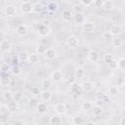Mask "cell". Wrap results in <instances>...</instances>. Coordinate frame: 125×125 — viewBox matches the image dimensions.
<instances>
[{"label": "cell", "mask_w": 125, "mask_h": 125, "mask_svg": "<svg viewBox=\"0 0 125 125\" xmlns=\"http://www.w3.org/2000/svg\"><path fill=\"white\" fill-rule=\"evenodd\" d=\"M20 10L23 14H30L33 12V5L28 1H23L20 5Z\"/></svg>", "instance_id": "cell-3"}, {"label": "cell", "mask_w": 125, "mask_h": 125, "mask_svg": "<svg viewBox=\"0 0 125 125\" xmlns=\"http://www.w3.org/2000/svg\"><path fill=\"white\" fill-rule=\"evenodd\" d=\"M40 98L43 102H49L52 98V93L49 90H42L41 94H40Z\"/></svg>", "instance_id": "cell-15"}, {"label": "cell", "mask_w": 125, "mask_h": 125, "mask_svg": "<svg viewBox=\"0 0 125 125\" xmlns=\"http://www.w3.org/2000/svg\"><path fill=\"white\" fill-rule=\"evenodd\" d=\"M109 31L114 35V36H117V35H120L121 34V26L119 24H112L110 27H109Z\"/></svg>", "instance_id": "cell-16"}, {"label": "cell", "mask_w": 125, "mask_h": 125, "mask_svg": "<svg viewBox=\"0 0 125 125\" xmlns=\"http://www.w3.org/2000/svg\"><path fill=\"white\" fill-rule=\"evenodd\" d=\"M65 43L70 48H76L79 45V40L75 35H69L65 39Z\"/></svg>", "instance_id": "cell-4"}, {"label": "cell", "mask_w": 125, "mask_h": 125, "mask_svg": "<svg viewBox=\"0 0 125 125\" xmlns=\"http://www.w3.org/2000/svg\"><path fill=\"white\" fill-rule=\"evenodd\" d=\"M82 29L84 32L87 33H92L95 30V23L92 21H85L82 24Z\"/></svg>", "instance_id": "cell-10"}, {"label": "cell", "mask_w": 125, "mask_h": 125, "mask_svg": "<svg viewBox=\"0 0 125 125\" xmlns=\"http://www.w3.org/2000/svg\"><path fill=\"white\" fill-rule=\"evenodd\" d=\"M103 3H104L103 0H94V5H95L97 8H102Z\"/></svg>", "instance_id": "cell-46"}, {"label": "cell", "mask_w": 125, "mask_h": 125, "mask_svg": "<svg viewBox=\"0 0 125 125\" xmlns=\"http://www.w3.org/2000/svg\"><path fill=\"white\" fill-rule=\"evenodd\" d=\"M85 76V69L83 67H78L75 69V72H74V77L76 79H82L83 77Z\"/></svg>", "instance_id": "cell-21"}, {"label": "cell", "mask_w": 125, "mask_h": 125, "mask_svg": "<svg viewBox=\"0 0 125 125\" xmlns=\"http://www.w3.org/2000/svg\"><path fill=\"white\" fill-rule=\"evenodd\" d=\"M0 68H1L2 72H7V71L11 70V68H12V67H11V66L8 64V62H2V63H1Z\"/></svg>", "instance_id": "cell-39"}, {"label": "cell", "mask_w": 125, "mask_h": 125, "mask_svg": "<svg viewBox=\"0 0 125 125\" xmlns=\"http://www.w3.org/2000/svg\"><path fill=\"white\" fill-rule=\"evenodd\" d=\"M93 112H94V114H95V115H100V114H102V112H103V109H102V105H98V104L94 105V109H93Z\"/></svg>", "instance_id": "cell-40"}, {"label": "cell", "mask_w": 125, "mask_h": 125, "mask_svg": "<svg viewBox=\"0 0 125 125\" xmlns=\"http://www.w3.org/2000/svg\"><path fill=\"white\" fill-rule=\"evenodd\" d=\"M11 72H12L13 75H15V76H19V75L21 73V67H20L19 65L15 64V65L12 66V68H11Z\"/></svg>", "instance_id": "cell-30"}, {"label": "cell", "mask_w": 125, "mask_h": 125, "mask_svg": "<svg viewBox=\"0 0 125 125\" xmlns=\"http://www.w3.org/2000/svg\"><path fill=\"white\" fill-rule=\"evenodd\" d=\"M44 56L48 60H53V59H55L57 57V51L55 49H53V48H48L47 51L45 52Z\"/></svg>", "instance_id": "cell-14"}, {"label": "cell", "mask_w": 125, "mask_h": 125, "mask_svg": "<svg viewBox=\"0 0 125 125\" xmlns=\"http://www.w3.org/2000/svg\"><path fill=\"white\" fill-rule=\"evenodd\" d=\"M80 3L85 7H89L94 3V0H80Z\"/></svg>", "instance_id": "cell-43"}, {"label": "cell", "mask_w": 125, "mask_h": 125, "mask_svg": "<svg viewBox=\"0 0 125 125\" xmlns=\"http://www.w3.org/2000/svg\"><path fill=\"white\" fill-rule=\"evenodd\" d=\"M36 110L40 114H45L47 112V104H45V102H40L36 107Z\"/></svg>", "instance_id": "cell-19"}, {"label": "cell", "mask_w": 125, "mask_h": 125, "mask_svg": "<svg viewBox=\"0 0 125 125\" xmlns=\"http://www.w3.org/2000/svg\"><path fill=\"white\" fill-rule=\"evenodd\" d=\"M99 53L96 50H90L87 54V59L91 62H97L99 61Z\"/></svg>", "instance_id": "cell-9"}, {"label": "cell", "mask_w": 125, "mask_h": 125, "mask_svg": "<svg viewBox=\"0 0 125 125\" xmlns=\"http://www.w3.org/2000/svg\"><path fill=\"white\" fill-rule=\"evenodd\" d=\"M47 46L46 45H44V44H39V45H37V47H36V53L38 54V55H44L45 54V52L47 51Z\"/></svg>", "instance_id": "cell-27"}, {"label": "cell", "mask_w": 125, "mask_h": 125, "mask_svg": "<svg viewBox=\"0 0 125 125\" xmlns=\"http://www.w3.org/2000/svg\"><path fill=\"white\" fill-rule=\"evenodd\" d=\"M62 118L58 115H54V116L50 117V119H49V123L51 125H60V124H62Z\"/></svg>", "instance_id": "cell-24"}, {"label": "cell", "mask_w": 125, "mask_h": 125, "mask_svg": "<svg viewBox=\"0 0 125 125\" xmlns=\"http://www.w3.org/2000/svg\"><path fill=\"white\" fill-rule=\"evenodd\" d=\"M13 98H14V94H12L11 91H5V92L3 93V99H4L6 102L12 100Z\"/></svg>", "instance_id": "cell-35"}, {"label": "cell", "mask_w": 125, "mask_h": 125, "mask_svg": "<svg viewBox=\"0 0 125 125\" xmlns=\"http://www.w3.org/2000/svg\"><path fill=\"white\" fill-rule=\"evenodd\" d=\"M6 109L10 113H15L19 110V104L16 100H10L6 103Z\"/></svg>", "instance_id": "cell-1"}, {"label": "cell", "mask_w": 125, "mask_h": 125, "mask_svg": "<svg viewBox=\"0 0 125 125\" xmlns=\"http://www.w3.org/2000/svg\"><path fill=\"white\" fill-rule=\"evenodd\" d=\"M108 65H109V68H111V69H116V68H118V66H117V61H115L114 59L108 63Z\"/></svg>", "instance_id": "cell-44"}, {"label": "cell", "mask_w": 125, "mask_h": 125, "mask_svg": "<svg viewBox=\"0 0 125 125\" xmlns=\"http://www.w3.org/2000/svg\"><path fill=\"white\" fill-rule=\"evenodd\" d=\"M16 33L19 36H21V37L25 36L28 33V27H27V25H25V24H20V25H18V27L16 29Z\"/></svg>", "instance_id": "cell-8"}, {"label": "cell", "mask_w": 125, "mask_h": 125, "mask_svg": "<svg viewBox=\"0 0 125 125\" xmlns=\"http://www.w3.org/2000/svg\"><path fill=\"white\" fill-rule=\"evenodd\" d=\"M111 45L115 48H119L123 45V40L120 38V37H113V39L111 40Z\"/></svg>", "instance_id": "cell-25"}, {"label": "cell", "mask_w": 125, "mask_h": 125, "mask_svg": "<svg viewBox=\"0 0 125 125\" xmlns=\"http://www.w3.org/2000/svg\"><path fill=\"white\" fill-rule=\"evenodd\" d=\"M42 9H43V6H42V4H40V3H36V4L33 5V12L38 13V12H41Z\"/></svg>", "instance_id": "cell-42"}, {"label": "cell", "mask_w": 125, "mask_h": 125, "mask_svg": "<svg viewBox=\"0 0 125 125\" xmlns=\"http://www.w3.org/2000/svg\"><path fill=\"white\" fill-rule=\"evenodd\" d=\"M114 8V3L111 0H104L102 6V9L104 11H110Z\"/></svg>", "instance_id": "cell-17"}, {"label": "cell", "mask_w": 125, "mask_h": 125, "mask_svg": "<svg viewBox=\"0 0 125 125\" xmlns=\"http://www.w3.org/2000/svg\"><path fill=\"white\" fill-rule=\"evenodd\" d=\"M4 13H5V15L7 17H13L17 13V8L14 5H7L4 8Z\"/></svg>", "instance_id": "cell-11"}, {"label": "cell", "mask_w": 125, "mask_h": 125, "mask_svg": "<svg viewBox=\"0 0 125 125\" xmlns=\"http://www.w3.org/2000/svg\"><path fill=\"white\" fill-rule=\"evenodd\" d=\"M117 66L119 69H125V58H119L118 59Z\"/></svg>", "instance_id": "cell-37"}, {"label": "cell", "mask_w": 125, "mask_h": 125, "mask_svg": "<svg viewBox=\"0 0 125 125\" xmlns=\"http://www.w3.org/2000/svg\"><path fill=\"white\" fill-rule=\"evenodd\" d=\"M108 92H109V95H110V96H112V97H116V96L118 95L119 90H118V88H117L116 86H111V87H109Z\"/></svg>", "instance_id": "cell-34"}, {"label": "cell", "mask_w": 125, "mask_h": 125, "mask_svg": "<svg viewBox=\"0 0 125 125\" xmlns=\"http://www.w3.org/2000/svg\"><path fill=\"white\" fill-rule=\"evenodd\" d=\"M119 124H120V125H125V117H122V118L119 120Z\"/></svg>", "instance_id": "cell-47"}, {"label": "cell", "mask_w": 125, "mask_h": 125, "mask_svg": "<svg viewBox=\"0 0 125 125\" xmlns=\"http://www.w3.org/2000/svg\"><path fill=\"white\" fill-rule=\"evenodd\" d=\"M54 109H55L56 113L59 114V115H64V114L66 113V110H67L66 105H65L63 103H58V104L54 106Z\"/></svg>", "instance_id": "cell-6"}, {"label": "cell", "mask_w": 125, "mask_h": 125, "mask_svg": "<svg viewBox=\"0 0 125 125\" xmlns=\"http://www.w3.org/2000/svg\"><path fill=\"white\" fill-rule=\"evenodd\" d=\"M93 107H94V104H93V103L90 102V101H84V102L81 104V108H82L84 111H89V110H91Z\"/></svg>", "instance_id": "cell-22"}, {"label": "cell", "mask_w": 125, "mask_h": 125, "mask_svg": "<svg viewBox=\"0 0 125 125\" xmlns=\"http://www.w3.org/2000/svg\"><path fill=\"white\" fill-rule=\"evenodd\" d=\"M0 49H1V51H2L3 53H8V52H10L11 49H12V44H11V42H10L9 40H7V39H3V40L1 41V43H0Z\"/></svg>", "instance_id": "cell-7"}, {"label": "cell", "mask_w": 125, "mask_h": 125, "mask_svg": "<svg viewBox=\"0 0 125 125\" xmlns=\"http://www.w3.org/2000/svg\"><path fill=\"white\" fill-rule=\"evenodd\" d=\"M47 10L49 11V12H56L57 10H58V4L56 3V2H54V1H51V2H49L48 3V5H47Z\"/></svg>", "instance_id": "cell-29"}, {"label": "cell", "mask_w": 125, "mask_h": 125, "mask_svg": "<svg viewBox=\"0 0 125 125\" xmlns=\"http://www.w3.org/2000/svg\"><path fill=\"white\" fill-rule=\"evenodd\" d=\"M28 62L30 63H37L39 62V56L37 53H31L30 55H28V60H27Z\"/></svg>", "instance_id": "cell-23"}, {"label": "cell", "mask_w": 125, "mask_h": 125, "mask_svg": "<svg viewBox=\"0 0 125 125\" xmlns=\"http://www.w3.org/2000/svg\"><path fill=\"white\" fill-rule=\"evenodd\" d=\"M37 31H38L39 36H41V37H47V36L50 35L52 29L47 24H40L38 26V28H37Z\"/></svg>", "instance_id": "cell-2"}, {"label": "cell", "mask_w": 125, "mask_h": 125, "mask_svg": "<svg viewBox=\"0 0 125 125\" xmlns=\"http://www.w3.org/2000/svg\"><path fill=\"white\" fill-rule=\"evenodd\" d=\"M102 36H103V38H104V39H105V40H112V39H113V37H114V35H113L109 30L104 31V32H103V34H102Z\"/></svg>", "instance_id": "cell-32"}, {"label": "cell", "mask_w": 125, "mask_h": 125, "mask_svg": "<svg viewBox=\"0 0 125 125\" xmlns=\"http://www.w3.org/2000/svg\"><path fill=\"white\" fill-rule=\"evenodd\" d=\"M71 19H72V14H71L70 11H68V10L62 11V20L63 21H70Z\"/></svg>", "instance_id": "cell-20"}, {"label": "cell", "mask_w": 125, "mask_h": 125, "mask_svg": "<svg viewBox=\"0 0 125 125\" xmlns=\"http://www.w3.org/2000/svg\"><path fill=\"white\" fill-rule=\"evenodd\" d=\"M73 20H74V22H75L76 24H81V25H82V24L85 22V18H84V16H83L82 13H77V14L74 16Z\"/></svg>", "instance_id": "cell-18"}, {"label": "cell", "mask_w": 125, "mask_h": 125, "mask_svg": "<svg viewBox=\"0 0 125 125\" xmlns=\"http://www.w3.org/2000/svg\"><path fill=\"white\" fill-rule=\"evenodd\" d=\"M52 86V79H44L41 82V87L44 90H49Z\"/></svg>", "instance_id": "cell-26"}, {"label": "cell", "mask_w": 125, "mask_h": 125, "mask_svg": "<svg viewBox=\"0 0 125 125\" xmlns=\"http://www.w3.org/2000/svg\"><path fill=\"white\" fill-rule=\"evenodd\" d=\"M18 58H19L20 62H26L28 60V55L25 52H21L18 55Z\"/></svg>", "instance_id": "cell-36"}, {"label": "cell", "mask_w": 125, "mask_h": 125, "mask_svg": "<svg viewBox=\"0 0 125 125\" xmlns=\"http://www.w3.org/2000/svg\"><path fill=\"white\" fill-rule=\"evenodd\" d=\"M113 59H114V57H113V55L110 54V53H107V54H105V55L104 56V61L106 63H109Z\"/></svg>", "instance_id": "cell-38"}, {"label": "cell", "mask_w": 125, "mask_h": 125, "mask_svg": "<svg viewBox=\"0 0 125 125\" xmlns=\"http://www.w3.org/2000/svg\"><path fill=\"white\" fill-rule=\"evenodd\" d=\"M51 79L53 82H61L63 79V73L60 69H56L51 73Z\"/></svg>", "instance_id": "cell-5"}, {"label": "cell", "mask_w": 125, "mask_h": 125, "mask_svg": "<svg viewBox=\"0 0 125 125\" xmlns=\"http://www.w3.org/2000/svg\"><path fill=\"white\" fill-rule=\"evenodd\" d=\"M81 87H82V91H83V92L89 93V92H91V91L93 90L94 84H93L91 81L87 80V81H84V82L81 84Z\"/></svg>", "instance_id": "cell-12"}, {"label": "cell", "mask_w": 125, "mask_h": 125, "mask_svg": "<svg viewBox=\"0 0 125 125\" xmlns=\"http://www.w3.org/2000/svg\"><path fill=\"white\" fill-rule=\"evenodd\" d=\"M11 82V78L8 76V75H2L1 78H0V84L2 86H8Z\"/></svg>", "instance_id": "cell-28"}, {"label": "cell", "mask_w": 125, "mask_h": 125, "mask_svg": "<svg viewBox=\"0 0 125 125\" xmlns=\"http://www.w3.org/2000/svg\"><path fill=\"white\" fill-rule=\"evenodd\" d=\"M69 90L71 93L73 94H79L81 91H82V87H81V84L77 83V82H73L69 85Z\"/></svg>", "instance_id": "cell-13"}, {"label": "cell", "mask_w": 125, "mask_h": 125, "mask_svg": "<svg viewBox=\"0 0 125 125\" xmlns=\"http://www.w3.org/2000/svg\"><path fill=\"white\" fill-rule=\"evenodd\" d=\"M39 103H40V102H39L38 99L35 98V97L29 99V101H28V104H29V106H31V107H33V108H36Z\"/></svg>", "instance_id": "cell-31"}, {"label": "cell", "mask_w": 125, "mask_h": 125, "mask_svg": "<svg viewBox=\"0 0 125 125\" xmlns=\"http://www.w3.org/2000/svg\"><path fill=\"white\" fill-rule=\"evenodd\" d=\"M30 92H31V95H33V96H39V95L41 94L42 90H41L40 87L34 86V87H32V88L30 89Z\"/></svg>", "instance_id": "cell-33"}, {"label": "cell", "mask_w": 125, "mask_h": 125, "mask_svg": "<svg viewBox=\"0 0 125 125\" xmlns=\"http://www.w3.org/2000/svg\"><path fill=\"white\" fill-rule=\"evenodd\" d=\"M21 99H22V95H21L20 92H18V93H15V94H14V100H16L17 102H20Z\"/></svg>", "instance_id": "cell-45"}, {"label": "cell", "mask_w": 125, "mask_h": 125, "mask_svg": "<svg viewBox=\"0 0 125 125\" xmlns=\"http://www.w3.org/2000/svg\"><path fill=\"white\" fill-rule=\"evenodd\" d=\"M72 123L74 125H80L83 123V118L80 117V116H75L72 118Z\"/></svg>", "instance_id": "cell-41"}]
</instances>
